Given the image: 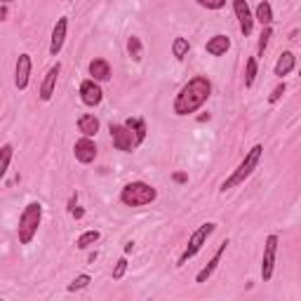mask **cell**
<instances>
[{
	"label": "cell",
	"mask_w": 301,
	"mask_h": 301,
	"mask_svg": "<svg viewBox=\"0 0 301 301\" xmlns=\"http://www.w3.org/2000/svg\"><path fill=\"white\" fill-rule=\"evenodd\" d=\"M101 99H104V90H101V85L94 78L80 83V101L85 106H99Z\"/></svg>",
	"instance_id": "9"
},
{
	"label": "cell",
	"mask_w": 301,
	"mask_h": 301,
	"mask_svg": "<svg viewBox=\"0 0 301 301\" xmlns=\"http://www.w3.org/2000/svg\"><path fill=\"white\" fill-rule=\"evenodd\" d=\"M109 132H111V139H113V146L118 150H123V153H132L137 149V137L130 127L123 123V125H109Z\"/></svg>",
	"instance_id": "6"
},
{
	"label": "cell",
	"mask_w": 301,
	"mask_h": 301,
	"mask_svg": "<svg viewBox=\"0 0 301 301\" xmlns=\"http://www.w3.org/2000/svg\"><path fill=\"white\" fill-rule=\"evenodd\" d=\"M257 80V57H250L245 64V87H252Z\"/></svg>",
	"instance_id": "24"
},
{
	"label": "cell",
	"mask_w": 301,
	"mask_h": 301,
	"mask_svg": "<svg viewBox=\"0 0 301 301\" xmlns=\"http://www.w3.org/2000/svg\"><path fill=\"white\" fill-rule=\"evenodd\" d=\"M2 2H7V5H9V2H12V0H2Z\"/></svg>",
	"instance_id": "36"
},
{
	"label": "cell",
	"mask_w": 301,
	"mask_h": 301,
	"mask_svg": "<svg viewBox=\"0 0 301 301\" xmlns=\"http://www.w3.org/2000/svg\"><path fill=\"white\" fill-rule=\"evenodd\" d=\"M261 155H264V146L261 144H257V146H252L250 150H247V155L243 158V162L238 165V167L233 169V174L226 179L224 184H221V191H231V188H235V186H240L245 181V179H250L252 172L259 167L261 162Z\"/></svg>",
	"instance_id": "2"
},
{
	"label": "cell",
	"mask_w": 301,
	"mask_h": 301,
	"mask_svg": "<svg viewBox=\"0 0 301 301\" xmlns=\"http://www.w3.org/2000/svg\"><path fill=\"white\" fill-rule=\"evenodd\" d=\"M155 198H158V191L146 181H132L123 186L120 191V202L127 207H146L150 202H155Z\"/></svg>",
	"instance_id": "4"
},
{
	"label": "cell",
	"mask_w": 301,
	"mask_h": 301,
	"mask_svg": "<svg viewBox=\"0 0 301 301\" xmlns=\"http://www.w3.org/2000/svg\"><path fill=\"white\" fill-rule=\"evenodd\" d=\"M28 80H31V54H19L17 66H14V85L17 90H26L28 87Z\"/></svg>",
	"instance_id": "11"
},
{
	"label": "cell",
	"mask_w": 301,
	"mask_h": 301,
	"mask_svg": "<svg viewBox=\"0 0 301 301\" xmlns=\"http://www.w3.org/2000/svg\"><path fill=\"white\" fill-rule=\"evenodd\" d=\"M200 7H207V9H221L226 5V0H195Z\"/></svg>",
	"instance_id": "30"
},
{
	"label": "cell",
	"mask_w": 301,
	"mask_h": 301,
	"mask_svg": "<svg viewBox=\"0 0 301 301\" xmlns=\"http://www.w3.org/2000/svg\"><path fill=\"white\" fill-rule=\"evenodd\" d=\"M172 179H174L176 184H186V181H188V174H184V172H174Z\"/></svg>",
	"instance_id": "31"
},
{
	"label": "cell",
	"mask_w": 301,
	"mask_h": 301,
	"mask_svg": "<svg viewBox=\"0 0 301 301\" xmlns=\"http://www.w3.org/2000/svg\"><path fill=\"white\" fill-rule=\"evenodd\" d=\"M188 52H191V42H188V38H181V35L174 38V42H172V54L181 61V59L188 57Z\"/></svg>",
	"instance_id": "22"
},
{
	"label": "cell",
	"mask_w": 301,
	"mask_h": 301,
	"mask_svg": "<svg viewBox=\"0 0 301 301\" xmlns=\"http://www.w3.org/2000/svg\"><path fill=\"white\" fill-rule=\"evenodd\" d=\"M99 118L92 116V113H83V116L78 118V132L83 134V137H97V132H99Z\"/></svg>",
	"instance_id": "16"
},
{
	"label": "cell",
	"mask_w": 301,
	"mask_h": 301,
	"mask_svg": "<svg viewBox=\"0 0 301 301\" xmlns=\"http://www.w3.org/2000/svg\"><path fill=\"white\" fill-rule=\"evenodd\" d=\"M125 273H127V257H120L116 261V268H113V280H123Z\"/></svg>",
	"instance_id": "28"
},
{
	"label": "cell",
	"mask_w": 301,
	"mask_h": 301,
	"mask_svg": "<svg viewBox=\"0 0 301 301\" xmlns=\"http://www.w3.org/2000/svg\"><path fill=\"white\" fill-rule=\"evenodd\" d=\"M254 19H257L261 26H271V24H273V7H271V2H268V0H261L259 5H257Z\"/></svg>",
	"instance_id": "20"
},
{
	"label": "cell",
	"mask_w": 301,
	"mask_h": 301,
	"mask_svg": "<svg viewBox=\"0 0 301 301\" xmlns=\"http://www.w3.org/2000/svg\"><path fill=\"white\" fill-rule=\"evenodd\" d=\"M90 75H92L97 83H106L111 80V66L106 59H92L90 61Z\"/></svg>",
	"instance_id": "18"
},
{
	"label": "cell",
	"mask_w": 301,
	"mask_h": 301,
	"mask_svg": "<svg viewBox=\"0 0 301 301\" xmlns=\"http://www.w3.org/2000/svg\"><path fill=\"white\" fill-rule=\"evenodd\" d=\"M90 283H92V278L87 276V273H80V276L73 278V283L68 285V292H80L85 287H90Z\"/></svg>",
	"instance_id": "26"
},
{
	"label": "cell",
	"mask_w": 301,
	"mask_h": 301,
	"mask_svg": "<svg viewBox=\"0 0 301 301\" xmlns=\"http://www.w3.org/2000/svg\"><path fill=\"white\" fill-rule=\"evenodd\" d=\"M226 247H228V240H224V243L219 245V250L214 252V257L209 259V264H205V266L198 271V276H195V283H207L209 278L214 276V271H217L219 264H221V257L226 254Z\"/></svg>",
	"instance_id": "13"
},
{
	"label": "cell",
	"mask_w": 301,
	"mask_h": 301,
	"mask_svg": "<svg viewBox=\"0 0 301 301\" xmlns=\"http://www.w3.org/2000/svg\"><path fill=\"white\" fill-rule=\"evenodd\" d=\"M233 12L235 17H238V26H240V33L247 38L252 35V28H254V14L250 12V5H247V0H233Z\"/></svg>",
	"instance_id": "8"
},
{
	"label": "cell",
	"mask_w": 301,
	"mask_h": 301,
	"mask_svg": "<svg viewBox=\"0 0 301 301\" xmlns=\"http://www.w3.org/2000/svg\"><path fill=\"white\" fill-rule=\"evenodd\" d=\"M42 221V205L40 202H28L19 217V226H17V235L21 245H31V240L38 233V226Z\"/></svg>",
	"instance_id": "3"
},
{
	"label": "cell",
	"mask_w": 301,
	"mask_h": 301,
	"mask_svg": "<svg viewBox=\"0 0 301 301\" xmlns=\"http://www.w3.org/2000/svg\"><path fill=\"white\" fill-rule=\"evenodd\" d=\"M209 94H212V83L205 75L191 78L174 97V104H172L174 116H191V113H195L209 99Z\"/></svg>",
	"instance_id": "1"
},
{
	"label": "cell",
	"mask_w": 301,
	"mask_h": 301,
	"mask_svg": "<svg viewBox=\"0 0 301 301\" xmlns=\"http://www.w3.org/2000/svg\"><path fill=\"white\" fill-rule=\"evenodd\" d=\"M7 14H9L7 2H2V5H0V21H5V19H7Z\"/></svg>",
	"instance_id": "32"
},
{
	"label": "cell",
	"mask_w": 301,
	"mask_h": 301,
	"mask_svg": "<svg viewBox=\"0 0 301 301\" xmlns=\"http://www.w3.org/2000/svg\"><path fill=\"white\" fill-rule=\"evenodd\" d=\"M66 31H68V17H59L54 28H52V38H50V54L57 57L61 47H64V40H66Z\"/></svg>",
	"instance_id": "12"
},
{
	"label": "cell",
	"mask_w": 301,
	"mask_h": 301,
	"mask_svg": "<svg viewBox=\"0 0 301 301\" xmlns=\"http://www.w3.org/2000/svg\"><path fill=\"white\" fill-rule=\"evenodd\" d=\"M71 214H73L75 219H83V217H85V209H83V207H78V205H75V209H73V212H71Z\"/></svg>",
	"instance_id": "33"
},
{
	"label": "cell",
	"mask_w": 301,
	"mask_h": 301,
	"mask_svg": "<svg viewBox=\"0 0 301 301\" xmlns=\"http://www.w3.org/2000/svg\"><path fill=\"white\" fill-rule=\"evenodd\" d=\"M127 52H130V57H132L134 61H142L144 47H142V40H139L137 35H130V38H127Z\"/></svg>",
	"instance_id": "23"
},
{
	"label": "cell",
	"mask_w": 301,
	"mask_h": 301,
	"mask_svg": "<svg viewBox=\"0 0 301 301\" xmlns=\"http://www.w3.org/2000/svg\"><path fill=\"white\" fill-rule=\"evenodd\" d=\"M12 144H2V149H0V153H2V160H0V176L7 174L9 169V162H12Z\"/></svg>",
	"instance_id": "25"
},
{
	"label": "cell",
	"mask_w": 301,
	"mask_h": 301,
	"mask_svg": "<svg viewBox=\"0 0 301 301\" xmlns=\"http://www.w3.org/2000/svg\"><path fill=\"white\" fill-rule=\"evenodd\" d=\"M285 90H287V85H285V83H280V85H278L276 90H273V92L268 94V104H278V101L283 99V94H285Z\"/></svg>",
	"instance_id": "29"
},
{
	"label": "cell",
	"mask_w": 301,
	"mask_h": 301,
	"mask_svg": "<svg viewBox=\"0 0 301 301\" xmlns=\"http://www.w3.org/2000/svg\"><path fill=\"white\" fill-rule=\"evenodd\" d=\"M75 205H78V193H75V195H71V200H68V212H73Z\"/></svg>",
	"instance_id": "34"
},
{
	"label": "cell",
	"mask_w": 301,
	"mask_h": 301,
	"mask_svg": "<svg viewBox=\"0 0 301 301\" xmlns=\"http://www.w3.org/2000/svg\"><path fill=\"white\" fill-rule=\"evenodd\" d=\"M228 50H231V38L224 33L212 35V38L205 42V52L212 54V57H221V54H226Z\"/></svg>",
	"instance_id": "15"
},
{
	"label": "cell",
	"mask_w": 301,
	"mask_h": 301,
	"mask_svg": "<svg viewBox=\"0 0 301 301\" xmlns=\"http://www.w3.org/2000/svg\"><path fill=\"white\" fill-rule=\"evenodd\" d=\"M299 78H301V68H299Z\"/></svg>",
	"instance_id": "37"
},
{
	"label": "cell",
	"mask_w": 301,
	"mask_h": 301,
	"mask_svg": "<svg viewBox=\"0 0 301 301\" xmlns=\"http://www.w3.org/2000/svg\"><path fill=\"white\" fill-rule=\"evenodd\" d=\"M217 231V224L214 221H205V224H200L195 231H193V235L188 238V245H186V250H184V254L179 257V261H176V266H186L188 264V259H193L198 252L205 247V243H207V238L212 233Z\"/></svg>",
	"instance_id": "5"
},
{
	"label": "cell",
	"mask_w": 301,
	"mask_h": 301,
	"mask_svg": "<svg viewBox=\"0 0 301 301\" xmlns=\"http://www.w3.org/2000/svg\"><path fill=\"white\" fill-rule=\"evenodd\" d=\"M278 235H268L264 243V259H261V280L268 283L273 278V268H276V254H278Z\"/></svg>",
	"instance_id": "7"
},
{
	"label": "cell",
	"mask_w": 301,
	"mask_h": 301,
	"mask_svg": "<svg viewBox=\"0 0 301 301\" xmlns=\"http://www.w3.org/2000/svg\"><path fill=\"white\" fill-rule=\"evenodd\" d=\"M294 66H297V57H294V52H283L280 57H278L276 61V68H273V73L278 75V78H285V75H290L294 71Z\"/></svg>",
	"instance_id": "17"
},
{
	"label": "cell",
	"mask_w": 301,
	"mask_h": 301,
	"mask_svg": "<svg viewBox=\"0 0 301 301\" xmlns=\"http://www.w3.org/2000/svg\"><path fill=\"white\" fill-rule=\"evenodd\" d=\"M59 73H61V64H54V66L45 73V80H42V85H40V99L42 101H50L52 99V94H54V87H57V78H59Z\"/></svg>",
	"instance_id": "14"
},
{
	"label": "cell",
	"mask_w": 301,
	"mask_h": 301,
	"mask_svg": "<svg viewBox=\"0 0 301 301\" xmlns=\"http://www.w3.org/2000/svg\"><path fill=\"white\" fill-rule=\"evenodd\" d=\"M99 238H101V233L97 231V228H92V231H85L78 240H75V247L78 250H87V247H92L94 243H99Z\"/></svg>",
	"instance_id": "21"
},
{
	"label": "cell",
	"mask_w": 301,
	"mask_h": 301,
	"mask_svg": "<svg viewBox=\"0 0 301 301\" xmlns=\"http://www.w3.org/2000/svg\"><path fill=\"white\" fill-rule=\"evenodd\" d=\"M132 250H134V243H127V245H125V254H130Z\"/></svg>",
	"instance_id": "35"
},
{
	"label": "cell",
	"mask_w": 301,
	"mask_h": 301,
	"mask_svg": "<svg viewBox=\"0 0 301 301\" xmlns=\"http://www.w3.org/2000/svg\"><path fill=\"white\" fill-rule=\"evenodd\" d=\"M73 155L78 162H83V165H90L94 162L97 158V144H94L92 137H83V139H78L73 146Z\"/></svg>",
	"instance_id": "10"
},
{
	"label": "cell",
	"mask_w": 301,
	"mask_h": 301,
	"mask_svg": "<svg viewBox=\"0 0 301 301\" xmlns=\"http://www.w3.org/2000/svg\"><path fill=\"white\" fill-rule=\"evenodd\" d=\"M271 35H273V28H271V26H264V31H261V35H259V45H257V52H259V54H264V52H266Z\"/></svg>",
	"instance_id": "27"
},
{
	"label": "cell",
	"mask_w": 301,
	"mask_h": 301,
	"mask_svg": "<svg viewBox=\"0 0 301 301\" xmlns=\"http://www.w3.org/2000/svg\"><path fill=\"white\" fill-rule=\"evenodd\" d=\"M125 125L130 127L134 132V137H137V146H142V144L146 142V120H144V118H127Z\"/></svg>",
	"instance_id": "19"
}]
</instances>
